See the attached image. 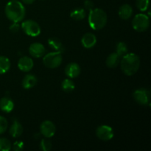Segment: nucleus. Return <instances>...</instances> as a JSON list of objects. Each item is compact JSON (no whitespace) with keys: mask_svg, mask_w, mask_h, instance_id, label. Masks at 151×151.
Returning a JSON list of instances; mask_svg holds the SVG:
<instances>
[{"mask_svg":"<svg viewBox=\"0 0 151 151\" xmlns=\"http://www.w3.org/2000/svg\"><path fill=\"white\" fill-rule=\"evenodd\" d=\"M7 126H8V122L7 119L4 116H0V134L5 132Z\"/></svg>","mask_w":151,"mask_h":151,"instance_id":"27","label":"nucleus"},{"mask_svg":"<svg viewBox=\"0 0 151 151\" xmlns=\"http://www.w3.org/2000/svg\"><path fill=\"white\" fill-rule=\"evenodd\" d=\"M14 109V103L9 97H2L0 100V109L4 113H10Z\"/></svg>","mask_w":151,"mask_h":151,"instance_id":"14","label":"nucleus"},{"mask_svg":"<svg viewBox=\"0 0 151 151\" xmlns=\"http://www.w3.org/2000/svg\"><path fill=\"white\" fill-rule=\"evenodd\" d=\"M9 133L13 138H18L22 136V133H23V127L19 121L15 119L10 127Z\"/></svg>","mask_w":151,"mask_h":151,"instance_id":"16","label":"nucleus"},{"mask_svg":"<svg viewBox=\"0 0 151 151\" xmlns=\"http://www.w3.org/2000/svg\"><path fill=\"white\" fill-rule=\"evenodd\" d=\"M84 7H85V9L90 11L91 10L94 9V3L91 0H86L84 1Z\"/></svg>","mask_w":151,"mask_h":151,"instance_id":"30","label":"nucleus"},{"mask_svg":"<svg viewBox=\"0 0 151 151\" xmlns=\"http://www.w3.org/2000/svg\"><path fill=\"white\" fill-rule=\"evenodd\" d=\"M88 24L94 30H100L106 26L107 23V15L101 8H94L89 11Z\"/></svg>","mask_w":151,"mask_h":151,"instance_id":"3","label":"nucleus"},{"mask_svg":"<svg viewBox=\"0 0 151 151\" xmlns=\"http://www.w3.org/2000/svg\"><path fill=\"white\" fill-rule=\"evenodd\" d=\"M116 53L119 56H123L126 55L128 52V48L127 44L125 42H119L116 46Z\"/></svg>","mask_w":151,"mask_h":151,"instance_id":"23","label":"nucleus"},{"mask_svg":"<svg viewBox=\"0 0 151 151\" xmlns=\"http://www.w3.org/2000/svg\"><path fill=\"white\" fill-rule=\"evenodd\" d=\"M11 149V143L7 139L0 138V151H9Z\"/></svg>","mask_w":151,"mask_h":151,"instance_id":"24","label":"nucleus"},{"mask_svg":"<svg viewBox=\"0 0 151 151\" xmlns=\"http://www.w3.org/2000/svg\"><path fill=\"white\" fill-rule=\"evenodd\" d=\"M46 49L41 43H33L29 47V53L32 57L38 58L45 55Z\"/></svg>","mask_w":151,"mask_h":151,"instance_id":"10","label":"nucleus"},{"mask_svg":"<svg viewBox=\"0 0 151 151\" xmlns=\"http://www.w3.org/2000/svg\"><path fill=\"white\" fill-rule=\"evenodd\" d=\"M132 26L137 32H145L150 26V19L147 15L143 13L136 15L132 21Z\"/></svg>","mask_w":151,"mask_h":151,"instance_id":"5","label":"nucleus"},{"mask_svg":"<svg viewBox=\"0 0 151 151\" xmlns=\"http://www.w3.org/2000/svg\"><path fill=\"white\" fill-rule=\"evenodd\" d=\"M114 131L109 125H100L96 130V135L102 141H109L114 137Z\"/></svg>","mask_w":151,"mask_h":151,"instance_id":"8","label":"nucleus"},{"mask_svg":"<svg viewBox=\"0 0 151 151\" xmlns=\"http://www.w3.org/2000/svg\"><path fill=\"white\" fill-rule=\"evenodd\" d=\"M10 68V61L7 57L0 56V75L6 73Z\"/></svg>","mask_w":151,"mask_h":151,"instance_id":"21","label":"nucleus"},{"mask_svg":"<svg viewBox=\"0 0 151 151\" xmlns=\"http://www.w3.org/2000/svg\"><path fill=\"white\" fill-rule=\"evenodd\" d=\"M81 69L79 64L77 63H70L65 67V74L69 78H75L81 74Z\"/></svg>","mask_w":151,"mask_h":151,"instance_id":"12","label":"nucleus"},{"mask_svg":"<svg viewBox=\"0 0 151 151\" xmlns=\"http://www.w3.org/2000/svg\"><path fill=\"white\" fill-rule=\"evenodd\" d=\"M121 70L125 75L132 76L137 72L140 66V58L134 53H127L120 60Z\"/></svg>","mask_w":151,"mask_h":151,"instance_id":"2","label":"nucleus"},{"mask_svg":"<svg viewBox=\"0 0 151 151\" xmlns=\"http://www.w3.org/2000/svg\"><path fill=\"white\" fill-rule=\"evenodd\" d=\"M4 12L9 20L17 23L22 22L26 14L24 6L19 0H11L8 1L5 6Z\"/></svg>","mask_w":151,"mask_h":151,"instance_id":"1","label":"nucleus"},{"mask_svg":"<svg viewBox=\"0 0 151 151\" xmlns=\"http://www.w3.org/2000/svg\"><path fill=\"white\" fill-rule=\"evenodd\" d=\"M24 148V143L22 142H16L13 145V150L14 151H21Z\"/></svg>","mask_w":151,"mask_h":151,"instance_id":"28","label":"nucleus"},{"mask_svg":"<svg viewBox=\"0 0 151 151\" xmlns=\"http://www.w3.org/2000/svg\"><path fill=\"white\" fill-rule=\"evenodd\" d=\"M34 63L31 58L27 56L22 57L18 62V67L21 71L24 72H29L33 68Z\"/></svg>","mask_w":151,"mask_h":151,"instance_id":"11","label":"nucleus"},{"mask_svg":"<svg viewBox=\"0 0 151 151\" xmlns=\"http://www.w3.org/2000/svg\"><path fill=\"white\" fill-rule=\"evenodd\" d=\"M40 148L44 151H49L52 148V142L47 139H44L40 142Z\"/></svg>","mask_w":151,"mask_h":151,"instance_id":"26","label":"nucleus"},{"mask_svg":"<svg viewBox=\"0 0 151 151\" xmlns=\"http://www.w3.org/2000/svg\"><path fill=\"white\" fill-rule=\"evenodd\" d=\"M40 131L41 134L46 138H51L55 134V125L50 120H45L40 125Z\"/></svg>","mask_w":151,"mask_h":151,"instance_id":"9","label":"nucleus"},{"mask_svg":"<svg viewBox=\"0 0 151 151\" xmlns=\"http://www.w3.org/2000/svg\"><path fill=\"white\" fill-rule=\"evenodd\" d=\"M81 43L85 48L91 49L94 47L97 43V38H96L95 35H94L93 33L88 32L83 36L82 39H81Z\"/></svg>","mask_w":151,"mask_h":151,"instance_id":"13","label":"nucleus"},{"mask_svg":"<svg viewBox=\"0 0 151 151\" xmlns=\"http://www.w3.org/2000/svg\"><path fill=\"white\" fill-rule=\"evenodd\" d=\"M22 29L26 35L31 37H36L41 33V27L33 20H26L22 22Z\"/></svg>","mask_w":151,"mask_h":151,"instance_id":"6","label":"nucleus"},{"mask_svg":"<svg viewBox=\"0 0 151 151\" xmlns=\"http://www.w3.org/2000/svg\"><path fill=\"white\" fill-rule=\"evenodd\" d=\"M119 62H120V56L116 52L109 55L106 59V65L109 68L116 67L119 65Z\"/></svg>","mask_w":151,"mask_h":151,"instance_id":"18","label":"nucleus"},{"mask_svg":"<svg viewBox=\"0 0 151 151\" xmlns=\"http://www.w3.org/2000/svg\"><path fill=\"white\" fill-rule=\"evenodd\" d=\"M22 2L26 4H31L35 1V0H22Z\"/></svg>","mask_w":151,"mask_h":151,"instance_id":"31","label":"nucleus"},{"mask_svg":"<svg viewBox=\"0 0 151 151\" xmlns=\"http://www.w3.org/2000/svg\"><path fill=\"white\" fill-rule=\"evenodd\" d=\"M61 87L63 91L66 93L72 92L75 88V83L70 79H65L64 81H63L61 83Z\"/></svg>","mask_w":151,"mask_h":151,"instance_id":"22","label":"nucleus"},{"mask_svg":"<svg viewBox=\"0 0 151 151\" xmlns=\"http://www.w3.org/2000/svg\"><path fill=\"white\" fill-rule=\"evenodd\" d=\"M134 98L137 103L142 106H147L150 104V93L146 88H139L133 94Z\"/></svg>","mask_w":151,"mask_h":151,"instance_id":"7","label":"nucleus"},{"mask_svg":"<svg viewBox=\"0 0 151 151\" xmlns=\"http://www.w3.org/2000/svg\"><path fill=\"white\" fill-rule=\"evenodd\" d=\"M10 30L13 33H16L19 31L20 29V25L17 23V22H13V24H12L9 27Z\"/></svg>","mask_w":151,"mask_h":151,"instance_id":"29","label":"nucleus"},{"mask_svg":"<svg viewBox=\"0 0 151 151\" xmlns=\"http://www.w3.org/2000/svg\"><path fill=\"white\" fill-rule=\"evenodd\" d=\"M119 16L120 19L123 20H127L130 19L133 14V8L131 5L128 4H125L121 6L119 9Z\"/></svg>","mask_w":151,"mask_h":151,"instance_id":"17","label":"nucleus"},{"mask_svg":"<svg viewBox=\"0 0 151 151\" xmlns=\"http://www.w3.org/2000/svg\"><path fill=\"white\" fill-rule=\"evenodd\" d=\"M86 10L84 8L81 7H78L75 8L71 12L70 16L72 19L75 21H81L85 19L86 17Z\"/></svg>","mask_w":151,"mask_h":151,"instance_id":"20","label":"nucleus"},{"mask_svg":"<svg viewBox=\"0 0 151 151\" xmlns=\"http://www.w3.org/2000/svg\"><path fill=\"white\" fill-rule=\"evenodd\" d=\"M48 44L53 50L55 52H63L64 51V47L61 41L57 38H51L48 40Z\"/></svg>","mask_w":151,"mask_h":151,"instance_id":"19","label":"nucleus"},{"mask_svg":"<svg viewBox=\"0 0 151 151\" xmlns=\"http://www.w3.org/2000/svg\"><path fill=\"white\" fill-rule=\"evenodd\" d=\"M37 82H38V80H37L36 77L29 74V75H25L24 78H23L22 86L25 89H29V88H33L37 84Z\"/></svg>","mask_w":151,"mask_h":151,"instance_id":"15","label":"nucleus"},{"mask_svg":"<svg viewBox=\"0 0 151 151\" xmlns=\"http://www.w3.org/2000/svg\"><path fill=\"white\" fill-rule=\"evenodd\" d=\"M43 63L49 69H55L62 63L63 57L60 52H52L43 56Z\"/></svg>","mask_w":151,"mask_h":151,"instance_id":"4","label":"nucleus"},{"mask_svg":"<svg viewBox=\"0 0 151 151\" xmlns=\"http://www.w3.org/2000/svg\"><path fill=\"white\" fill-rule=\"evenodd\" d=\"M150 0H137L136 5L141 11H146L149 7Z\"/></svg>","mask_w":151,"mask_h":151,"instance_id":"25","label":"nucleus"}]
</instances>
